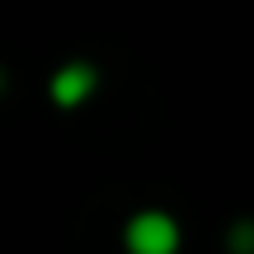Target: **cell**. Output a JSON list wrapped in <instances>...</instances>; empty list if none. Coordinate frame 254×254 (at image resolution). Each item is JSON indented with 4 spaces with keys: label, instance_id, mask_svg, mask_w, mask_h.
Wrapping results in <instances>:
<instances>
[{
    "label": "cell",
    "instance_id": "6da1fadb",
    "mask_svg": "<svg viewBox=\"0 0 254 254\" xmlns=\"http://www.w3.org/2000/svg\"><path fill=\"white\" fill-rule=\"evenodd\" d=\"M127 250L132 254H174L179 250V226L165 212H141L127 226Z\"/></svg>",
    "mask_w": 254,
    "mask_h": 254
},
{
    "label": "cell",
    "instance_id": "7a4b0ae2",
    "mask_svg": "<svg viewBox=\"0 0 254 254\" xmlns=\"http://www.w3.org/2000/svg\"><path fill=\"white\" fill-rule=\"evenodd\" d=\"M90 85H94V75L85 71V66H66L52 80V94H57V104H80L85 94H90Z\"/></svg>",
    "mask_w": 254,
    "mask_h": 254
}]
</instances>
